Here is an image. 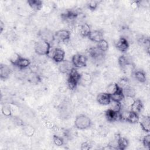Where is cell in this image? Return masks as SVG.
<instances>
[{
	"label": "cell",
	"mask_w": 150,
	"mask_h": 150,
	"mask_svg": "<svg viewBox=\"0 0 150 150\" xmlns=\"http://www.w3.org/2000/svg\"><path fill=\"white\" fill-rule=\"evenodd\" d=\"M23 131L24 134L28 137H32L35 132V128L30 125H24L23 126Z\"/></svg>",
	"instance_id": "obj_30"
},
{
	"label": "cell",
	"mask_w": 150,
	"mask_h": 150,
	"mask_svg": "<svg viewBox=\"0 0 150 150\" xmlns=\"http://www.w3.org/2000/svg\"><path fill=\"white\" fill-rule=\"evenodd\" d=\"M64 57H65V52L62 49L56 47L52 50L51 57L54 62L57 63H59L62 62V61L64 60Z\"/></svg>",
	"instance_id": "obj_10"
},
{
	"label": "cell",
	"mask_w": 150,
	"mask_h": 150,
	"mask_svg": "<svg viewBox=\"0 0 150 150\" xmlns=\"http://www.w3.org/2000/svg\"><path fill=\"white\" fill-rule=\"evenodd\" d=\"M99 2L97 1H90L88 2L87 6L88 8L91 11H94L98 7Z\"/></svg>",
	"instance_id": "obj_35"
},
{
	"label": "cell",
	"mask_w": 150,
	"mask_h": 150,
	"mask_svg": "<svg viewBox=\"0 0 150 150\" xmlns=\"http://www.w3.org/2000/svg\"><path fill=\"white\" fill-rule=\"evenodd\" d=\"M71 33L66 29H61L56 31L54 33V38L59 41L66 42L70 38Z\"/></svg>",
	"instance_id": "obj_9"
},
{
	"label": "cell",
	"mask_w": 150,
	"mask_h": 150,
	"mask_svg": "<svg viewBox=\"0 0 150 150\" xmlns=\"http://www.w3.org/2000/svg\"><path fill=\"white\" fill-rule=\"evenodd\" d=\"M67 74V86L70 90H73L75 89L77 84L80 83L81 74L78 71L76 68L73 67Z\"/></svg>",
	"instance_id": "obj_1"
},
{
	"label": "cell",
	"mask_w": 150,
	"mask_h": 150,
	"mask_svg": "<svg viewBox=\"0 0 150 150\" xmlns=\"http://www.w3.org/2000/svg\"><path fill=\"white\" fill-rule=\"evenodd\" d=\"M105 117L108 122L122 121L121 111H114L110 108H108L105 111Z\"/></svg>",
	"instance_id": "obj_8"
},
{
	"label": "cell",
	"mask_w": 150,
	"mask_h": 150,
	"mask_svg": "<svg viewBox=\"0 0 150 150\" xmlns=\"http://www.w3.org/2000/svg\"><path fill=\"white\" fill-rule=\"evenodd\" d=\"M133 76L134 78L140 83H144L146 80L145 73L142 70H135L134 71Z\"/></svg>",
	"instance_id": "obj_23"
},
{
	"label": "cell",
	"mask_w": 150,
	"mask_h": 150,
	"mask_svg": "<svg viewBox=\"0 0 150 150\" xmlns=\"http://www.w3.org/2000/svg\"><path fill=\"white\" fill-rule=\"evenodd\" d=\"M77 12L73 10H67L61 14V18L63 20L66 21H71L75 19L77 17Z\"/></svg>",
	"instance_id": "obj_17"
},
{
	"label": "cell",
	"mask_w": 150,
	"mask_h": 150,
	"mask_svg": "<svg viewBox=\"0 0 150 150\" xmlns=\"http://www.w3.org/2000/svg\"><path fill=\"white\" fill-rule=\"evenodd\" d=\"M97 102L103 105H107L110 103L111 99V96L107 93H99L97 96Z\"/></svg>",
	"instance_id": "obj_15"
},
{
	"label": "cell",
	"mask_w": 150,
	"mask_h": 150,
	"mask_svg": "<svg viewBox=\"0 0 150 150\" xmlns=\"http://www.w3.org/2000/svg\"><path fill=\"white\" fill-rule=\"evenodd\" d=\"M115 46L119 51L125 52L129 48V43L127 39L121 37L115 42Z\"/></svg>",
	"instance_id": "obj_12"
},
{
	"label": "cell",
	"mask_w": 150,
	"mask_h": 150,
	"mask_svg": "<svg viewBox=\"0 0 150 150\" xmlns=\"http://www.w3.org/2000/svg\"><path fill=\"white\" fill-rule=\"evenodd\" d=\"M122 91L123 94L125 97H131L134 98L135 96L136 91L131 86H128L124 88H122Z\"/></svg>",
	"instance_id": "obj_25"
},
{
	"label": "cell",
	"mask_w": 150,
	"mask_h": 150,
	"mask_svg": "<svg viewBox=\"0 0 150 150\" xmlns=\"http://www.w3.org/2000/svg\"><path fill=\"white\" fill-rule=\"evenodd\" d=\"M138 122L142 130L149 133L150 131V117L149 115H141L139 118Z\"/></svg>",
	"instance_id": "obj_13"
},
{
	"label": "cell",
	"mask_w": 150,
	"mask_h": 150,
	"mask_svg": "<svg viewBox=\"0 0 150 150\" xmlns=\"http://www.w3.org/2000/svg\"><path fill=\"white\" fill-rule=\"evenodd\" d=\"M91 148V145L90 142H88L87 141L83 142L81 145L80 149L81 150H88V149H90Z\"/></svg>",
	"instance_id": "obj_38"
},
{
	"label": "cell",
	"mask_w": 150,
	"mask_h": 150,
	"mask_svg": "<svg viewBox=\"0 0 150 150\" xmlns=\"http://www.w3.org/2000/svg\"><path fill=\"white\" fill-rule=\"evenodd\" d=\"M38 35L40 40L46 41L50 43L54 40V33H53L52 32L48 29H43L40 30Z\"/></svg>",
	"instance_id": "obj_11"
},
{
	"label": "cell",
	"mask_w": 150,
	"mask_h": 150,
	"mask_svg": "<svg viewBox=\"0 0 150 150\" xmlns=\"http://www.w3.org/2000/svg\"><path fill=\"white\" fill-rule=\"evenodd\" d=\"M110 108L112 110L117 112H119L121 111L122 109V104L120 102H117L114 101H111L110 103L109 104Z\"/></svg>",
	"instance_id": "obj_31"
},
{
	"label": "cell",
	"mask_w": 150,
	"mask_h": 150,
	"mask_svg": "<svg viewBox=\"0 0 150 150\" xmlns=\"http://www.w3.org/2000/svg\"><path fill=\"white\" fill-rule=\"evenodd\" d=\"M30 80L32 81V83L37 84L40 81V78L39 76H38V74H35V73H33V74H32V76H30Z\"/></svg>",
	"instance_id": "obj_37"
},
{
	"label": "cell",
	"mask_w": 150,
	"mask_h": 150,
	"mask_svg": "<svg viewBox=\"0 0 150 150\" xmlns=\"http://www.w3.org/2000/svg\"><path fill=\"white\" fill-rule=\"evenodd\" d=\"M50 43L42 40H38L35 43L34 50L36 54L40 56H49L50 52Z\"/></svg>",
	"instance_id": "obj_2"
},
{
	"label": "cell",
	"mask_w": 150,
	"mask_h": 150,
	"mask_svg": "<svg viewBox=\"0 0 150 150\" xmlns=\"http://www.w3.org/2000/svg\"><path fill=\"white\" fill-rule=\"evenodd\" d=\"M11 63L20 69H25L28 67L30 64V61L25 57L21 56L17 53H14L10 58Z\"/></svg>",
	"instance_id": "obj_3"
},
{
	"label": "cell",
	"mask_w": 150,
	"mask_h": 150,
	"mask_svg": "<svg viewBox=\"0 0 150 150\" xmlns=\"http://www.w3.org/2000/svg\"><path fill=\"white\" fill-rule=\"evenodd\" d=\"M91 125L90 118L84 114H80L76 117L74 120V126L79 129H86Z\"/></svg>",
	"instance_id": "obj_4"
},
{
	"label": "cell",
	"mask_w": 150,
	"mask_h": 150,
	"mask_svg": "<svg viewBox=\"0 0 150 150\" xmlns=\"http://www.w3.org/2000/svg\"><path fill=\"white\" fill-rule=\"evenodd\" d=\"M117 84L120 88H124L129 86V81L128 79H127L126 77H123V78H121V79H120V80L118 81V83Z\"/></svg>",
	"instance_id": "obj_33"
},
{
	"label": "cell",
	"mask_w": 150,
	"mask_h": 150,
	"mask_svg": "<svg viewBox=\"0 0 150 150\" xmlns=\"http://www.w3.org/2000/svg\"><path fill=\"white\" fill-rule=\"evenodd\" d=\"M4 28H5V25H4V23L2 22V21H1V22H0V32H1V33L2 32V31H3L4 29Z\"/></svg>",
	"instance_id": "obj_40"
},
{
	"label": "cell",
	"mask_w": 150,
	"mask_h": 150,
	"mask_svg": "<svg viewBox=\"0 0 150 150\" xmlns=\"http://www.w3.org/2000/svg\"><path fill=\"white\" fill-rule=\"evenodd\" d=\"M13 121L14 122V123L15 124H16L17 125H19V126L23 127L25 125V124L23 122V121L21 119H20L19 118H18V117H14Z\"/></svg>",
	"instance_id": "obj_39"
},
{
	"label": "cell",
	"mask_w": 150,
	"mask_h": 150,
	"mask_svg": "<svg viewBox=\"0 0 150 150\" xmlns=\"http://www.w3.org/2000/svg\"><path fill=\"white\" fill-rule=\"evenodd\" d=\"M97 47L103 52H105L108 49V43L107 40L103 39L97 43Z\"/></svg>",
	"instance_id": "obj_29"
},
{
	"label": "cell",
	"mask_w": 150,
	"mask_h": 150,
	"mask_svg": "<svg viewBox=\"0 0 150 150\" xmlns=\"http://www.w3.org/2000/svg\"><path fill=\"white\" fill-rule=\"evenodd\" d=\"M74 67L71 62L69 60H63L59 63V70L63 74H68Z\"/></svg>",
	"instance_id": "obj_14"
},
{
	"label": "cell",
	"mask_w": 150,
	"mask_h": 150,
	"mask_svg": "<svg viewBox=\"0 0 150 150\" xmlns=\"http://www.w3.org/2000/svg\"><path fill=\"white\" fill-rule=\"evenodd\" d=\"M11 74V69L5 64H1L0 66V77L2 80L7 79Z\"/></svg>",
	"instance_id": "obj_18"
},
{
	"label": "cell",
	"mask_w": 150,
	"mask_h": 150,
	"mask_svg": "<svg viewBox=\"0 0 150 150\" xmlns=\"http://www.w3.org/2000/svg\"><path fill=\"white\" fill-rule=\"evenodd\" d=\"M138 43L142 45V46L145 47V50L149 53V44H150V40L149 38L146 36H141L138 39Z\"/></svg>",
	"instance_id": "obj_22"
},
{
	"label": "cell",
	"mask_w": 150,
	"mask_h": 150,
	"mask_svg": "<svg viewBox=\"0 0 150 150\" xmlns=\"http://www.w3.org/2000/svg\"><path fill=\"white\" fill-rule=\"evenodd\" d=\"M91 32L90 27L88 24L84 23L83 24L80 29V34L83 37H87Z\"/></svg>",
	"instance_id": "obj_27"
},
{
	"label": "cell",
	"mask_w": 150,
	"mask_h": 150,
	"mask_svg": "<svg viewBox=\"0 0 150 150\" xmlns=\"http://www.w3.org/2000/svg\"><path fill=\"white\" fill-rule=\"evenodd\" d=\"M104 52H101L100 50L96 47H90L88 50V53L93 59L98 63H100L104 60Z\"/></svg>",
	"instance_id": "obj_7"
},
{
	"label": "cell",
	"mask_w": 150,
	"mask_h": 150,
	"mask_svg": "<svg viewBox=\"0 0 150 150\" xmlns=\"http://www.w3.org/2000/svg\"><path fill=\"white\" fill-rule=\"evenodd\" d=\"M121 116H122V120H125L127 122H128L131 124H136L139 121V114L131 111H121Z\"/></svg>",
	"instance_id": "obj_6"
},
{
	"label": "cell",
	"mask_w": 150,
	"mask_h": 150,
	"mask_svg": "<svg viewBox=\"0 0 150 150\" xmlns=\"http://www.w3.org/2000/svg\"><path fill=\"white\" fill-rule=\"evenodd\" d=\"M110 96H111V99L112 101L120 102V103H121L122 101H123L125 97L123 94L122 88H120L117 93Z\"/></svg>",
	"instance_id": "obj_24"
},
{
	"label": "cell",
	"mask_w": 150,
	"mask_h": 150,
	"mask_svg": "<svg viewBox=\"0 0 150 150\" xmlns=\"http://www.w3.org/2000/svg\"><path fill=\"white\" fill-rule=\"evenodd\" d=\"M118 63L120 67L122 69L125 66L131 63V62L129 61L128 58L125 55H121L118 57Z\"/></svg>",
	"instance_id": "obj_28"
},
{
	"label": "cell",
	"mask_w": 150,
	"mask_h": 150,
	"mask_svg": "<svg viewBox=\"0 0 150 150\" xmlns=\"http://www.w3.org/2000/svg\"><path fill=\"white\" fill-rule=\"evenodd\" d=\"M120 88L117 83H111L106 88V93L110 95H112L117 93Z\"/></svg>",
	"instance_id": "obj_26"
},
{
	"label": "cell",
	"mask_w": 150,
	"mask_h": 150,
	"mask_svg": "<svg viewBox=\"0 0 150 150\" xmlns=\"http://www.w3.org/2000/svg\"><path fill=\"white\" fill-rule=\"evenodd\" d=\"M71 62L74 67L76 69L82 68L86 66L87 59L81 54H76L73 56Z\"/></svg>",
	"instance_id": "obj_5"
},
{
	"label": "cell",
	"mask_w": 150,
	"mask_h": 150,
	"mask_svg": "<svg viewBox=\"0 0 150 150\" xmlns=\"http://www.w3.org/2000/svg\"><path fill=\"white\" fill-rule=\"evenodd\" d=\"M27 3L29 6L35 11H40L43 6V2L40 0H28Z\"/></svg>",
	"instance_id": "obj_21"
},
{
	"label": "cell",
	"mask_w": 150,
	"mask_h": 150,
	"mask_svg": "<svg viewBox=\"0 0 150 150\" xmlns=\"http://www.w3.org/2000/svg\"><path fill=\"white\" fill-rule=\"evenodd\" d=\"M142 144L146 149L150 148V134L148 133L142 138Z\"/></svg>",
	"instance_id": "obj_34"
},
{
	"label": "cell",
	"mask_w": 150,
	"mask_h": 150,
	"mask_svg": "<svg viewBox=\"0 0 150 150\" xmlns=\"http://www.w3.org/2000/svg\"><path fill=\"white\" fill-rule=\"evenodd\" d=\"M53 141L54 144L57 146H62L64 144V140L63 138L56 135H54L53 136Z\"/></svg>",
	"instance_id": "obj_32"
},
{
	"label": "cell",
	"mask_w": 150,
	"mask_h": 150,
	"mask_svg": "<svg viewBox=\"0 0 150 150\" xmlns=\"http://www.w3.org/2000/svg\"><path fill=\"white\" fill-rule=\"evenodd\" d=\"M87 38L90 40L98 43L100 40L103 39V33L100 30H91Z\"/></svg>",
	"instance_id": "obj_20"
},
{
	"label": "cell",
	"mask_w": 150,
	"mask_h": 150,
	"mask_svg": "<svg viewBox=\"0 0 150 150\" xmlns=\"http://www.w3.org/2000/svg\"><path fill=\"white\" fill-rule=\"evenodd\" d=\"M2 112L6 117H11L12 115L11 108L7 105H4L2 107Z\"/></svg>",
	"instance_id": "obj_36"
},
{
	"label": "cell",
	"mask_w": 150,
	"mask_h": 150,
	"mask_svg": "<svg viewBox=\"0 0 150 150\" xmlns=\"http://www.w3.org/2000/svg\"><path fill=\"white\" fill-rule=\"evenodd\" d=\"M130 111L139 114L143 109V103L142 101L139 99L134 100L133 103L130 107Z\"/></svg>",
	"instance_id": "obj_19"
},
{
	"label": "cell",
	"mask_w": 150,
	"mask_h": 150,
	"mask_svg": "<svg viewBox=\"0 0 150 150\" xmlns=\"http://www.w3.org/2000/svg\"><path fill=\"white\" fill-rule=\"evenodd\" d=\"M115 138L117 139L118 149L124 150L127 148L129 144V142L127 138L121 136L120 134H115Z\"/></svg>",
	"instance_id": "obj_16"
}]
</instances>
